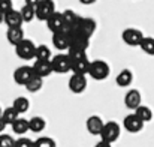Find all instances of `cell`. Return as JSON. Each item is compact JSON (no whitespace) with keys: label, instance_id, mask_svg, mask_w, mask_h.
I'll list each match as a JSON object with an SVG mask.
<instances>
[{"label":"cell","instance_id":"6da1fadb","mask_svg":"<svg viewBox=\"0 0 154 147\" xmlns=\"http://www.w3.org/2000/svg\"><path fill=\"white\" fill-rule=\"evenodd\" d=\"M96 30V21L90 17H79L78 23L72 27L70 35H82L85 38H91Z\"/></svg>","mask_w":154,"mask_h":147},{"label":"cell","instance_id":"7a4b0ae2","mask_svg":"<svg viewBox=\"0 0 154 147\" xmlns=\"http://www.w3.org/2000/svg\"><path fill=\"white\" fill-rule=\"evenodd\" d=\"M111 74V68L108 65V62H105L102 59H97V60H91V65H90V71H88V75L96 80V81H103L109 77Z\"/></svg>","mask_w":154,"mask_h":147},{"label":"cell","instance_id":"3957f363","mask_svg":"<svg viewBox=\"0 0 154 147\" xmlns=\"http://www.w3.org/2000/svg\"><path fill=\"white\" fill-rule=\"evenodd\" d=\"M120 132H121L120 125L117 122H114V120H109V122H106L103 125V129L100 132V140L105 141V143L112 144V143H115L120 138Z\"/></svg>","mask_w":154,"mask_h":147},{"label":"cell","instance_id":"277c9868","mask_svg":"<svg viewBox=\"0 0 154 147\" xmlns=\"http://www.w3.org/2000/svg\"><path fill=\"white\" fill-rule=\"evenodd\" d=\"M90 47V39L82 35H70V47L67 54H84Z\"/></svg>","mask_w":154,"mask_h":147},{"label":"cell","instance_id":"5b68a950","mask_svg":"<svg viewBox=\"0 0 154 147\" xmlns=\"http://www.w3.org/2000/svg\"><path fill=\"white\" fill-rule=\"evenodd\" d=\"M51 65H52V71H54L55 74H67V72H72V62H70V57H69L67 54L52 56Z\"/></svg>","mask_w":154,"mask_h":147},{"label":"cell","instance_id":"8992f818","mask_svg":"<svg viewBox=\"0 0 154 147\" xmlns=\"http://www.w3.org/2000/svg\"><path fill=\"white\" fill-rule=\"evenodd\" d=\"M35 72H33V68L32 66H20L14 71V81L18 84V86H27L33 78H35Z\"/></svg>","mask_w":154,"mask_h":147},{"label":"cell","instance_id":"52a82bcc","mask_svg":"<svg viewBox=\"0 0 154 147\" xmlns=\"http://www.w3.org/2000/svg\"><path fill=\"white\" fill-rule=\"evenodd\" d=\"M36 11V18L41 21H47L52 14H55V3L54 0H41L38 6L35 8Z\"/></svg>","mask_w":154,"mask_h":147},{"label":"cell","instance_id":"ba28073f","mask_svg":"<svg viewBox=\"0 0 154 147\" xmlns=\"http://www.w3.org/2000/svg\"><path fill=\"white\" fill-rule=\"evenodd\" d=\"M15 53L21 60H32L35 59V53H36V45L33 44V41L30 39H24L23 42H20L15 47Z\"/></svg>","mask_w":154,"mask_h":147},{"label":"cell","instance_id":"9c48e42d","mask_svg":"<svg viewBox=\"0 0 154 147\" xmlns=\"http://www.w3.org/2000/svg\"><path fill=\"white\" fill-rule=\"evenodd\" d=\"M121 38L124 41L126 45L129 47H139L142 39H144V35L141 30L138 29H133V27H129V29H124L123 33H121Z\"/></svg>","mask_w":154,"mask_h":147},{"label":"cell","instance_id":"30bf717a","mask_svg":"<svg viewBox=\"0 0 154 147\" xmlns=\"http://www.w3.org/2000/svg\"><path fill=\"white\" fill-rule=\"evenodd\" d=\"M144 125H145V123H144L135 113L126 116L124 120H123V128H124L127 132H130V134H138V132H141V131L144 129Z\"/></svg>","mask_w":154,"mask_h":147},{"label":"cell","instance_id":"8fae6325","mask_svg":"<svg viewBox=\"0 0 154 147\" xmlns=\"http://www.w3.org/2000/svg\"><path fill=\"white\" fill-rule=\"evenodd\" d=\"M87 84H88L87 75H78V74H72V77L69 78V83H67L69 90L72 93H76V95L82 93L87 89Z\"/></svg>","mask_w":154,"mask_h":147},{"label":"cell","instance_id":"7c38bea8","mask_svg":"<svg viewBox=\"0 0 154 147\" xmlns=\"http://www.w3.org/2000/svg\"><path fill=\"white\" fill-rule=\"evenodd\" d=\"M52 45L58 51H67L70 47V33L66 30L52 33Z\"/></svg>","mask_w":154,"mask_h":147},{"label":"cell","instance_id":"4fadbf2b","mask_svg":"<svg viewBox=\"0 0 154 147\" xmlns=\"http://www.w3.org/2000/svg\"><path fill=\"white\" fill-rule=\"evenodd\" d=\"M32 68H33L35 75L39 77V78H45V77L51 75L52 72H54L52 71L51 60H48V62H45V60H35V63L32 65Z\"/></svg>","mask_w":154,"mask_h":147},{"label":"cell","instance_id":"5bb4252c","mask_svg":"<svg viewBox=\"0 0 154 147\" xmlns=\"http://www.w3.org/2000/svg\"><path fill=\"white\" fill-rule=\"evenodd\" d=\"M5 24L8 26V29H21V26L24 24L21 12L12 9L8 14H5Z\"/></svg>","mask_w":154,"mask_h":147},{"label":"cell","instance_id":"9a60e30c","mask_svg":"<svg viewBox=\"0 0 154 147\" xmlns=\"http://www.w3.org/2000/svg\"><path fill=\"white\" fill-rule=\"evenodd\" d=\"M124 105L129 108V110H136L138 107L142 105V96H141V92L136 90V89H132L126 93L124 96Z\"/></svg>","mask_w":154,"mask_h":147},{"label":"cell","instance_id":"2e32d148","mask_svg":"<svg viewBox=\"0 0 154 147\" xmlns=\"http://www.w3.org/2000/svg\"><path fill=\"white\" fill-rule=\"evenodd\" d=\"M90 65L91 60L85 56L76 60H72V74H78V75H88L90 71Z\"/></svg>","mask_w":154,"mask_h":147},{"label":"cell","instance_id":"e0dca14e","mask_svg":"<svg viewBox=\"0 0 154 147\" xmlns=\"http://www.w3.org/2000/svg\"><path fill=\"white\" fill-rule=\"evenodd\" d=\"M103 125H105V122L102 120V117H99V116H90L87 119V122H85L87 131L91 135H99V137H100V132L103 129Z\"/></svg>","mask_w":154,"mask_h":147},{"label":"cell","instance_id":"ac0fdd59","mask_svg":"<svg viewBox=\"0 0 154 147\" xmlns=\"http://www.w3.org/2000/svg\"><path fill=\"white\" fill-rule=\"evenodd\" d=\"M45 23H47V27H48V30H50L51 33L61 32V30H63V27H64L63 14H61V12H55V14H52Z\"/></svg>","mask_w":154,"mask_h":147},{"label":"cell","instance_id":"d6986e66","mask_svg":"<svg viewBox=\"0 0 154 147\" xmlns=\"http://www.w3.org/2000/svg\"><path fill=\"white\" fill-rule=\"evenodd\" d=\"M61 14H63V20H64V27H63V30H66V32L70 33L72 27L78 23V20H79L81 15H78V14L73 12L72 9H66V11H63Z\"/></svg>","mask_w":154,"mask_h":147},{"label":"cell","instance_id":"ffe728a7","mask_svg":"<svg viewBox=\"0 0 154 147\" xmlns=\"http://www.w3.org/2000/svg\"><path fill=\"white\" fill-rule=\"evenodd\" d=\"M6 39L11 45L17 47L20 42H23L26 38H24V32L23 29H8L6 32Z\"/></svg>","mask_w":154,"mask_h":147},{"label":"cell","instance_id":"44dd1931","mask_svg":"<svg viewBox=\"0 0 154 147\" xmlns=\"http://www.w3.org/2000/svg\"><path fill=\"white\" fill-rule=\"evenodd\" d=\"M133 81V74L130 69H123L121 72H118L117 78H115V83L118 87H129Z\"/></svg>","mask_w":154,"mask_h":147},{"label":"cell","instance_id":"7402d4cb","mask_svg":"<svg viewBox=\"0 0 154 147\" xmlns=\"http://www.w3.org/2000/svg\"><path fill=\"white\" fill-rule=\"evenodd\" d=\"M11 128H12L14 134H17V135H24L26 132L30 131V128H29V120H27V119H23V117H18V119L11 125Z\"/></svg>","mask_w":154,"mask_h":147},{"label":"cell","instance_id":"603a6c76","mask_svg":"<svg viewBox=\"0 0 154 147\" xmlns=\"http://www.w3.org/2000/svg\"><path fill=\"white\" fill-rule=\"evenodd\" d=\"M45 126H47V122H45V119L41 117V116H35V117H32V119L29 120V128H30V131L35 132V134L42 132V131L45 129Z\"/></svg>","mask_w":154,"mask_h":147},{"label":"cell","instance_id":"cb8c5ba5","mask_svg":"<svg viewBox=\"0 0 154 147\" xmlns=\"http://www.w3.org/2000/svg\"><path fill=\"white\" fill-rule=\"evenodd\" d=\"M12 107L17 110L18 114H24V113L29 111V108H30V102H29V99L24 98V96H18V98L14 99Z\"/></svg>","mask_w":154,"mask_h":147},{"label":"cell","instance_id":"d4e9b609","mask_svg":"<svg viewBox=\"0 0 154 147\" xmlns=\"http://www.w3.org/2000/svg\"><path fill=\"white\" fill-rule=\"evenodd\" d=\"M135 114H136L144 123L153 120V111H151V108L147 107V105H141V107H138V108L135 110Z\"/></svg>","mask_w":154,"mask_h":147},{"label":"cell","instance_id":"484cf974","mask_svg":"<svg viewBox=\"0 0 154 147\" xmlns=\"http://www.w3.org/2000/svg\"><path fill=\"white\" fill-rule=\"evenodd\" d=\"M18 117H20V114L17 113V110H15L12 105L8 107V108H5L3 113H2V119H3V122H5L6 125H12Z\"/></svg>","mask_w":154,"mask_h":147},{"label":"cell","instance_id":"4316f807","mask_svg":"<svg viewBox=\"0 0 154 147\" xmlns=\"http://www.w3.org/2000/svg\"><path fill=\"white\" fill-rule=\"evenodd\" d=\"M51 59H52V53L47 45H38V47H36L35 60H45V62H48V60H51Z\"/></svg>","mask_w":154,"mask_h":147},{"label":"cell","instance_id":"83f0119b","mask_svg":"<svg viewBox=\"0 0 154 147\" xmlns=\"http://www.w3.org/2000/svg\"><path fill=\"white\" fill-rule=\"evenodd\" d=\"M21 17L24 20V23H30L36 18V11H35V6H30V5H24L21 8Z\"/></svg>","mask_w":154,"mask_h":147},{"label":"cell","instance_id":"f1b7e54d","mask_svg":"<svg viewBox=\"0 0 154 147\" xmlns=\"http://www.w3.org/2000/svg\"><path fill=\"white\" fill-rule=\"evenodd\" d=\"M139 48L142 50L145 54H148V56H154V38H151V36H144Z\"/></svg>","mask_w":154,"mask_h":147},{"label":"cell","instance_id":"f546056e","mask_svg":"<svg viewBox=\"0 0 154 147\" xmlns=\"http://www.w3.org/2000/svg\"><path fill=\"white\" fill-rule=\"evenodd\" d=\"M42 87H44V78H39V77H35V78L26 86V89H27L30 93H36V92H39Z\"/></svg>","mask_w":154,"mask_h":147},{"label":"cell","instance_id":"4dcf8cb0","mask_svg":"<svg viewBox=\"0 0 154 147\" xmlns=\"http://www.w3.org/2000/svg\"><path fill=\"white\" fill-rule=\"evenodd\" d=\"M35 147H57V144L51 137H39L35 140Z\"/></svg>","mask_w":154,"mask_h":147},{"label":"cell","instance_id":"1f68e13d","mask_svg":"<svg viewBox=\"0 0 154 147\" xmlns=\"http://www.w3.org/2000/svg\"><path fill=\"white\" fill-rule=\"evenodd\" d=\"M15 140L8 134H0V147H14Z\"/></svg>","mask_w":154,"mask_h":147},{"label":"cell","instance_id":"d6a6232c","mask_svg":"<svg viewBox=\"0 0 154 147\" xmlns=\"http://www.w3.org/2000/svg\"><path fill=\"white\" fill-rule=\"evenodd\" d=\"M14 147H35V141L26 137H21L18 140H15V146Z\"/></svg>","mask_w":154,"mask_h":147},{"label":"cell","instance_id":"836d02e7","mask_svg":"<svg viewBox=\"0 0 154 147\" xmlns=\"http://www.w3.org/2000/svg\"><path fill=\"white\" fill-rule=\"evenodd\" d=\"M14 6H12V0H0V12L3 14H8L9 11H12Z\"/></svg>","mask_w":154,"mask_h":147},{"label":"cell","instance_id":"e575fe53","mask_svg":"<svg viewBox=\"0 0 154 147\" xmlns=\"http://www.w3.org/2000/svg\"><path fill=\"white\" fill-rule=\"evenodd\" d=\"M41 0H26V5H30V6H38V3H39Z\"/></svg>","mask_w":154,"mask_h":147},{"label":"cell","instance_id":"d590c367","mask_svg":"<svg viewBox=\"0 0 154 147\" xmlns=\"http://www.w3.org/2000/svg\"><path fill=\"white\" fill-rule=\"evenodd\" d=\"M94 147H112V144H109V143H105V141H102V140H100V141H99V143H97V144H96Z\"/></svg>","mask_w":154,"mask_h":147},{"label":"cell","instance_id":"8d00e7d4","mask_svg":"<svg viewBox=\"0 0 154 147\" xmlns=\"http://www.w3.org/2000/svg\"><path fill=\"white\" fill-rule=\"evenodd\" d=\"M81 5H93V3H96L97 0H78Z\"/></svg>","mask_w":154,"mask_h":147},{"label":"cell","instance_id":"74e56055","mask_svg":"<svg viewBox=\"0 0 154 147\" xmlns=\"http://www.w3.org/2000/svg\"><path fill=\"white\" fill-rule=\"evenodd\" d=\"M6 126H8V125H6V123L3 122V119L0 117V134H3V131H5V128H6Z\"/></svg>","mask_w":154,"mask_h":147},{"label":"cell","instance_id":"f35d334b","mask_svg":"<svg viewBox=\"0 0 154 147\" xmlns=\"http://www.w3.org/2000/svg\"><path fill=\"white\" fill-rule=\"evenodd\" d=\"M2 23H5V14L3 12H0V24Z\"/></svg>","mask_w":154,"mask_h":147},{"label":"cell","instance_id":"ab89813d","mask_svg":"<svg viewBox=\"0 0 154 147\" xmlns=\"http://www.w3.org/2000/svg\"><path fill=\"white\" fill-rule=\"evenodd\" d=\"M2 113H3V111H2V107H0V117H2Z\"/></svg>","mask_w":154,"mask_h":147}]
</instances>
